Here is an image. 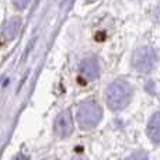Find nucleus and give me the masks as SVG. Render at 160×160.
Wrapping results in <instances>:
<instances>
[{
	"label": "nucleus",
	"mask_w": 160,
	"mask_h": 160,
	"mask_svg": "<svg viewBox=\"0 0 160 160\" xmlns=\"http://www.w3.org/2000/svg\"><path fill=\"white\" fill-rule=\"evenodd\" d=\"M28 2H30V0H14V4L18 8H24L25 6L28 4Z\"/></svg>",
	"instance_id": "obj_7"
},
{
	"label": "nucleus",
	"mask_w": 160,
	"mask_h": 160,
	"mask_svg": "<svg viewBox=\"0 0 160 160\" xmlns=\"http://www.w3.org/2000/svg\"><path fill=\"white\" fill-rule=\"evenodd\" d=\"M55 133L61 138H66L73 132V118L70 111H63L55 119Z\"/></svg>",
	"instance_id": "obj_4"
},
{
	"label": "nucleus",
	"mask_w": 160,
	"mask_h": 160,
	"mask_svg": "<svg viewBox=\"0 0 160 160\" xmlns=\"http://www.w3.org/2000/svg\"><path fill=\"white\" fill-rule=\"evenodd\" d=\"M80 73H82L83 78H86L87 80H94L98 78L100 68L96 59H84L80 63Z\"/></svg>",
	"instance_id": "obj_5"
},
{
	"label": "nucleus",
	"mask_w": 160,
	"mask_h": 160,
	"mask_svg": "<svg viewBox=\"0 0 160 160\" xmlns=\"http://www.w3.org/2000/svg\"><path fill=\"white\" fill-rule=\"evenodd\" d=\"M156 53L152 48L149 47H141L133 52L132 56V65L138 72L141 73H149L153 70L156 65Z\"/></svg>",
	"instance_id": "obj_3"
},
{
	"label": "nucleus",
	"mask_w": 160,
	"mask_h": 160,
	"mask_svg": "<svg viewBox=\"0 0 160 160\" xmlns=\"http://www.w3.org/2000/svg\"><path fill=\"white\" fill-rule=\"evenodd\" d=\"M148 136L153 143H160V112H156L148 124Z\"/></svg>",
	"instance_id": "obj_6"
},
{
	"label": "nucleus",
	"mask_w": 160,
	"mask_h": 160,
	"mask_svg": "<svg viewBox=\"0 0 160 160\" xmlns=\"http://www.w3.org/2000/svg\"><path fill=\"white\" fill-rule=\"evenodd\" d=\"M132 88L125 80H115L107 88V104L112 111L124 110L131 101Z\"/></svg>",
	"instance_id": "obj_1"
},
{
	"label": "nucleus",
	"mask_w": 160,
	"mask_h": 160,
	"mask_svg": "<svg viewBox=\"0 0 160 160\" xmlns=\"http://www.w3.org/2000/svg\"><path fill=\"white\" fill-rule=\"evenodd\" d=\"M101 117L102 111L100 105L93 101H88L83 102L79 107L78 112H76V121L82 129H91L98 125V122L101 121Z\"/></svg>",
	"instance_id": "obj_2"
},
{
	"label": "nucleus",
	"mask_w": 160,
	"mask_h": 160,
	"mask_svg": "<svg viewBox=\"0 0 160 160\" xmlns=\"http://www.w3.org/2000/svg\"><path fill=\"white\" fill-rule=\"evenodd\" d=\"M90 2H93V0H90Z\"/></svg>",
	"instance_id": "obj_8"
}]
</instances>
